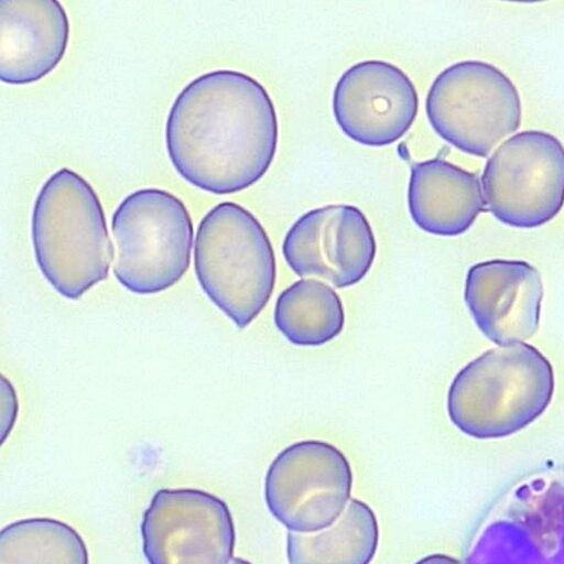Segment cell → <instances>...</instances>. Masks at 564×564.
Returning <instances> with one entry per match:
<instances>
[{"mask_svg":"<svg viewBox=\"0 0 564 564\" xmlns=\"http://www.w3.org/2000/svg\"><path fill=\"white\" fill-rule=\"evenodd\" d=\"M379 545V524L372 508L351 498L341 516L313 533L286 534L288 564H370Z\"/></svg>","mask_w":564,"mask_h":564,"instance_id":"16","label":"cell"},{"mask_svg":"<svg viewBox=\"0 0 564 564\" xmlns=\"http://www.w3.org/2000/svg\"><path fill=\"white\" fill-rule=\"evenodd\" d=\"M88 563L80 534L57 519H21L0 532V564Z\"/></svg>","mask_w":564,"mask_h":564,"instance_id":"18","label":"cell"},{"mask_svg":"<svg viewBox=\"0 0 564 564\" xmlns=\"http://www.w3.org/2000/svg\"><path fill=\"white\" fill-rule=\"evenodd\" d=\"M352 481L350 463L337 446L303 440L284 447L269 465L264 500L288 532L313 533L341 516Z\"/></svg>","mask_w":564,"mask_h":564,"instance_id":"9","label":"cell"},{"mask_svg":"<svg viewBox=\"0 0 564 564\" xmlns=\"http://www.w3.org/2000/svg\"><path fill=\"white\" fill-rule=\"evenodd\" d=\"M543 293L540 272L523 260L481 261L465 278V304L478 329L498 346L536 333Z\"/></svg>","mask_w":564,"mask_h":564,"instance_id":"13","label":"cell"},{"mask_svg":"<svg viewBox=\"0 0 564 564\" xmlns=\"http://www.w3.org/2000/svg\"><path fill=\"white\" fill-rule=\"evenodd\" d=\"M282 254L297 276L346 289L366 278L376 259L377 242L361 209L333 204L300 216L284 236Z\"/></svg>","mask_w":564,"mask_h":564,"instance_id":"11","label":"cell"},{"mask_svg":"<svg viewBox=\"0 0 564 564\" xmlns=\"http://www.w3.org/2000/svg\"><path fill=\"white\" fill-rule=\"evenodd\" d=\"M69 40L67 13L57 0H0V79L37 82L63 59Z\"/></svg>","mask_w":564,"mask_h":564,"instance_id":"14","label":"cell"},{"mask_svg":"<svg viewBox=\"0 0 564 564\" xmlns=\"http://www.w3.org/2000/svg\"><path fill=\"white\" fill-rule=\"evenodd\" d=\"M464 564H564V469L534 473L507 489Z\"/></svg>","mask_w":564,"mask_h":564,"instance_id":"6","label":"cell"},{"mask_svg":"<svg viewBox=\"0 0 564 564\" xmlns=\"http://www.w3.org/2000/svg\"><path fill=\"white\" fill-rule=\"evenodd\" d=\"M148 564H231L235 524L224 500L209 492L158 490L141 522Z\"/></svg>","mask_w":564,"mask_h":564,"instance_id":"10","label":"cell"},{"mask_svg":"<svg viewBox=\"0 0 564 564\" xmlns=\"http://www.w3.org/2000/svg\"><path fill=\"white\" fill-rule=\"evenodd\" d=\"M408 206L420 229L454 237L469 229L485 209V199L475 174L434 158L412 165Z\"/></svg>","mask_w":564,"mask_h":564,"instance_id":"15","label":"cell"},{"mask_svg":"<svg viewBox=\"0 0 564 564\" xmlns=\"http://www.w3.org/2000/svg\"><path fill=\"white\" fill-rule=\"evenodd\" d=\"M555 388L549 359L518 343L486 350L453 378L446 410L453 425L478 440L510 436L535 421Z\"/></svg>","mask_w":564,"mask_h":564,"instance_id":"3","label":"cell"},{"mask_svg":"<svg viewBox=\"0 0 564 564\" xmlns=\"http://www.w3.org/2000/svg\"><path fill=\"white\" fill-rule=\"evenodd\" d=\"M433 130L456 149L480 158L521 122V101L512 82L481 61H462L442 70L425 100Z\"/></svg>","mask_w":564,"mask_h":564,"instance_id":"7","label":"cell"},{"mask_svg":"<svg viewBox=\"0 0 564 564\" xmlns=\"http://www.w3.org/2000/svg\"><path fill=\"white\" fill-rule=\"evenodd\" d=\"M279 127L267 89L235 69H214L186 84L165 121L166 153L177 174L207 193L226 195L269 170Z\"/></svg>","mask_w":564,"mask_h":564,"instance_id":"1","label":"cell"},{"mask_svg":"<svg viewBox=\"0 0 564 564\" xmlns=\"http://www.w3.org/2000/svg\"><path fill=\"white\" fill-rule=\"evenodd\" d=\"M481 187L499 221L517 228L544 225L564 203V145L544 131L512 135L488 159Z\"/></svg>","mask_w":564,"mask_h":564,"instance_id":"8","label":"cell"},{"mask_svg":"<svg viewBox=\"0 0 564 564\" xmlns=\"http://www.w3.org/2000/svg\"><path fill=\"white\" fill-rule=\"evenodd\" d=\"M36 264L62 296L77 300L108 278L113 245L91 184L62 167L42 184L31 215Z\"/></svg>","mask_w":564,"mask_h":564,"instance_id":"2","label":"cell"},{"mask_svg":"<svg viewBox=\"0 0 564 564\" xmlns=\"http://www.w3.org/2000/svg\"><path fill=\"white\" fill-rule=\"evenodd\" d=\"M414 564H462L456 558L445 554H430L426 555Z\"/></svg>","mask_w":564,"mask_h":564,"instance_id":"19","label":"cell"},{"mask_svg":"<svg viewBox=\"0 0 564 564\" xmlns=\"http://www.w3.org/2000/svg\"><path fill=\"white\" fill-rule=\"evenodd\" d=\"M111 232L113 275L132 293L165 291L189 267L193 221L184 202L166 189L128 194L112 213Z\"/></svg>","mask_w":564,"mask_h":564,"instance_id":"5","label":"cell"},{"mask_svg":"<svg viewBox=\"0 0 564 564\" xmlns=\"http://www.w3.org/2000/svg\"><path fill=\"white\" fill-rule=\"evenodd\" d=\"M343 301L334 288L317 279H300L275 301L273 322L292 345L317 347L339 336L345 327Z\"/></svg>","mask_w":564,"mask_h":564,"instance_id":"17","label":"cell"},{"mask_svg":"<svg viewBox=\"0 0 564 564\" xmlns=\"http://www.w3.org/2000/svg\"><path fill=\"white\" fill-rule=\"evenodd\" d=\"M194 270L207 297L240 329L270 301L276 281L275 254L257 217L225 200L199 220Z\"/></svg>","mask_w":564,"mask_h":564,"instance_id":"4","label":"cell"},{"mask_svg":"<svg viewBox=\"0 0 564 564\" xmlns=\"http://www.w3.org/2000/svg\"><path fill=\"white\" fill-rule=\"evenodd\" d=\"M333 113L352 141L383 147L398 141L412 126L419 108L416 89L395 65L362 61L347 68L333 93Z\"/></svg>","mask_w":564,"mask_h":564,"instance_id":"12","label":"cell"}]
</instances>
